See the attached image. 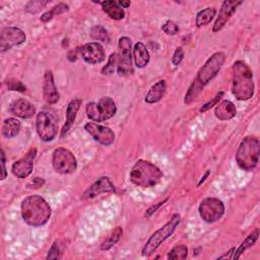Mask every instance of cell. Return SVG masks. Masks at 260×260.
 I'll return each instance as SVG.
<instances>
[{"mask_svg": "<svg viewBox=\"0 0 260 260\" xmlns=\"http://www.w3.org/2000/svg\"><path fill=\"white\" fill-rule=\"evenodd\" d=\"M241 4H242V1H231V0L224 1L219 9L218 16L212 27V31L213 32L219 31L226 24V22L230 20L232 15L235 13L238 6Z\"/></svg>", "mask_w": 260, "mask_h": 260, "instance_id": "2e32d148", "label": "cell"}, {"mask_svg": "<svg viewBox=\"0 0 260 260\" xmlns=\"http://www.w3.org/2000/svg\"><path fill=\"white\" fill-rule=\"evenodd\" d=\"M80 55L84 62L91 65L102 63L106 59V52L98 42H90L83 45L80 48Z\"/></svg>", "mask_w": 260, "mask_h": 260, "instance_id": "9a60e30c", "label": "cell"}, {"mask_svg": "<svg viewBox=\"0 0 260 260\" xmlns=\"http://www.w3.org/2000/svg\"><path fill=\"white\" fill-rule=\"evenodd\" d=\"M235 250H236V248H232V249H231V250H229L224 255H222V256L218 257V259H223V258H233V255H232V254H234Z\"/></svg>", "mask_w": 260, "mask_h": 260, "instance_id": "7bdbcfd3", "label": "cell"}, {"mask_svg": "<svg viewBox=\"0 0 260 260\" xmlns=\"http://www.w3.org/2000/svg\"><path fill=\"white\" fill-rule=\"evenodd\" d=\"M225 60V55L222 52L213 53L205 62V64L199 69L194 81L198 83L202 88L213 79L219 70L221 69Z\"/></svg>", "mask_w": 260, "mask_h": 260, "instance_id": "52a82bcc", "label": "cell"}, {"mask_svg": "<svg viewBox=\"0 0 260 260\" xmlns=\"http://www.w3.org/2000/svg\"><path fill=\"white\" fill-rule=\"evenodd\" d=\"M89 35H90V38L95 41H100V42H104V43H108L110 41V36H109L108 30L102 25H94L90 29Z\"/></svg>", "mask_w": 260, "mask_h": 260, "instance_id": "f546056e", "label": "cell"}, {"mask_svg": "<svg viewBox=\"0 0 260 260\" xmlns=\"http://www.w3.org/2000/svg\"><path fill=\"white\" fill-rule=\"evenodd\" d=\"M188 256V248L186 245H178L171 249L167 258L171 260H184Z\"/></svg>", "mask_w": 260, "mask_h": 260, "instance_id": "f1b7e54d", "label": "cell"}, {"mask_svg": "<svg viewBox=\"0 0 260 260\" xmlns=\"http://www.w3.org/2000/svg\"><path fill=\"white\" fill-rule=\"evenodd\" d=\"M118 47L121 51L117 71L120 75H128L133 72L132 65V41L128 37H121L118 41Z\"/></svg>", "mask_w": 260, "mask_h": 260, "instance_id": "8fae6325", "label": "cell"}, {"mask_svg": "<svg viewBox=\"0 0 260 260\" xmlns=\"http://www.w3.org/2000/svg\"><path fill=\"white\" fill-rule=\"evenodd\" d=\"M183 58H184V51H183L182 47H178V48L176 49V51H175L173 57H172V63H173V65H174V66H178V65L182 62Z\"/></svg>", "mask_w": 260, "mask_h": 260, "instance_id": "8d00e7d4", "label": "cell"}, {"mask_svg": "<svg viewBox=\"0 0 260 260\" xmlns=\"http://www.w3.org/2000/svg\"><path fill=\"white\" fill-rule=\"evenodd\" d=\"M259 236V229H255L244 241L243 243L240 245V247L235 250L234 255H233V259H239L241 257V255L249 248H251L257 241Z\"/></svg>", "mask_w": 260, "mask_h": 260, "instance_id": "484cf974", "label": "cell"}, {"mask_svg": "<svg viewBox=\"0 0 260 260\" xmlns=\"http://www.w3.org/2000/svg\"><path fill=\"white\" fill-rule=\"evenodd\" d=\"M180 221H181V216L178 213L173 214L172 218L166 224H164L160 229H158L149 237V239L147 240V242L142 248L141 255L144 257H149L150 255H152L155 252V250L168 238H170L173 235V233L179 225Z\"/></svg>", "mask_w": 260, "mask_h": 260, "instance_id": "5b68a950", "label": "cell"}, {"mask_svg": "<svg viewBox=\"0 0 260 260\" xmlns=\"http://www.w3.org/2000/svg\"><path fill=\"white\" fill-rule=\"evenodd\" d=\"M122 235H123V230H122V228L117 226V228L112 232V234L101 244V250H102V251H108V250H110L112 247H114V246L119 242V240L121 239Z\"/></svg>", "mask_w": 260, "mask_h": 260, "instance_id": "83f0119b", "label": "cell"}, {"mask_svg": "<svg viewBox=\"0 0 260 260\" xmlns=\"http://www.w3.org/2000/svg\"><path fill=\"white\" fill-rule=\"evenodd\" d=\"M254 89L252 70L244 61H236L233 65V94L239 101H247L254 95Z\"/></svg>", "mask_w": 260, "mask_h": 260, "instance_id": "7a4b0ae2", "label": "cell"}, {"mask_svg": "<svg viewBox=\"0 0 260 260\" xmlns=\"http://www.w3.org/2000/svg\"><path fill=\"white\" fill-rule=\"evenodd\" d=\"M44 184H45V180H44L43 178L37 177V178L32 179V181H30L29 183H27L26 187L29 188V189H38V188L42 187Z\"/></svg>", "mask_w": 260, "mask_h": 260, "instance_id": "ab89813d", "label": "cell"}, {"mask_svg": "<svg viewBox=\"0 0 260 260\" xmlns=\"http://www.w3.org/2000/svg\"><path fill=\"white\" fill-rule=\"evenodd\" d=\"M43 98H44L45 102L49 105L56 104L60 99V94L55 85L54 76H53V73L51 70H47L44 74Z\"/></svg>", "mask_w": 260, "mask_h": 260, "instance_id": "ac0fdd59", "label": "cell"}, {"mask_svg": "<svg viewBox=\"0 0 260 260\" xmlns=\"http://www.w3.org/2000/svg\"><path fill=\"white\" fill-rule=\"evenodd\" d=\"M81 103H82L81 100L74 99V100L70 101V103L68 104L67 109H66L65 123H64V125L62 127V130H61V137L62 138L68 134V132L70 131L71 127L73 126L74 121L76 119L77 112H78V110H79V108L81 106Z\"/></svg>", "mask_w": 260, "mask_h": 260, "instance_id": "ffe728a7", "label": "cell"}, {"mask_svg": "<svg viewBox=\"0 0 260 260\" xmlns=\"http://www.w3.org/2000/svg\"><path fill=\"white\" fill-rule=\"evenodd\" d=\"M166 89H167L166 80H164V79L158 80L147 91L145 99H144L145 102L147 104H155V103L159 102L162 99V96L165 95Z\"/></svg>", "mask_w": 260, "mask_h": 260, "instance_id": "603a6c76", "label": "cell"}, {"mask_svg": "<svg viewBox=\"0 0 260 260\" xmlns=\"http://www.w3.org/2000/svg\"><path fill=\"white\" fill-rule=\"evenodd\" d=\"M53 17H54V16H53L52 12H51V11H47V12H45V13L42 14V16L40 17V19H41V21H43V22H48V21L51 20Z\"/></svg>", "mask_w": 260, "mask_h": 260, "instance_id": "b9f144b4", "label": "cell"}, {"mask_svg": "<svg viewBox=\"0 0 260 260\" xmlns=\"http://www.w3.org/2000/svg\"><path fill=\"white\" fill-rule=\"evenodd\" d=\"M24 31L15 26L4 27L0 32V51L5 52L12 47L19 46L25 42Z\"/></svg>", "mask_w": 260, "mask_h": 260, "instance_id": "7c38bea8", "label": "cell"}, {"mask_svg": "<svg viewBox=\"0 0 260 260\" xmlns=\"http://www.w3.org/2000/svg\"><path fill=\"white\" fill-rule=\"evenodd\" d=\"M200 217L206 222H214L220 219L224 213V204L214 197L204 198L198 207Z\"/></svg>", "mask_w": 260, "mask_h": 260, "instance_id": "30bf717a", "label": "cell"}, {"mask_svg": "<svg viewBox=\"0 0 260 260\" xmlns=\"http://www.w3.org/2000/svg\"><path fill=\"white\" fill-rule=\"evenodd\" d=\"M209 174H210V171H209V170H207V171L204 173V175L202 176L201 180L199 181V183H198V186H200V185H201V184H202V183H203V182L206 180V178L209 176Z\"/></svg>", "mask_w": 260, "mask_h": 260, "instance_id": "ee69618b", "label": "cell"}, {"mask_svg": "<svg viewBox=\"0 0 260 260\" xmlns=\"http://www.w3.org/2000/svg\"><path fill=\"white\" fill-rule=\"evenodd\" d=\"M87 117L93 122H103L111 119L117 112V107L114 100L110 96L100 99L98 103L90 102L85 107Z\"/></svg>", "mask_w": 260, "mask_h": 260, "instance_id": "8992f818", "label": "cell"}, {"mask_svg": "<svg viewBox=\"0 0 260 260\" xmlns=\"http://www.w3.org/2000/svg\"><path fill=\"white\" fill-rule=\"evenodd\" d=\"M161 171L152 162L139 159L130 171V181L141 188H150L157 185L162 179Z\"/></svg>", "mask_w": 260, "mask_h": 260, "instance_id": "3957f363", "label": "cell"}, {"mask_svg": "<svg viewBox=\"0 0 260 260\" xmlns=\"http://www.w3.org/2000/svg\"><path fill=\"white\" fill-rule=\"evenodd\" d=\"M215 9L213 7H207L205 9L200 10L196 14L195 18V24L197 27H201L204 25H207L215 16Z\"/></svg>", "mask_w": 260, "mask_h": 260, "instance_id": "4316f807", "label": "cell"}, {"mask_svg": "<svg viewBox=\"0 0 260 260\" xmlns=\"http://www.w3.org/2000/svg\"><path fill=\"white\" fill-rule=\"evenodd\" d=\"M132 54H133V60L136 67L143 68L148 64L150 55L143 43L141 42L136 43L132 49Z\"/></svg>", "mask_w": 260, "mask_h": 260, "instance_id": "7402d4cb", "label": "cell"}, {"mask_svg": "<svg viewBox=\"0 0 260 260\" xmlns=\"http://www.w3.org/2000/svg\"><path fill=\"white\" fill-rule=\"evenodd\" d=\"M21 128V123L15 118H7L2 123V135L5 138L15 137Z\"/></svg>", "mask_w": 260, "mask_h": 260, "instance_id": "d4e9b609", "label": "cell"}, {"mask_svg": "<svg viewBox=\"0 0 260 260\" xmlns=\"http://www.w3.org/2000/svg\"><path fill=\"white\" fill-rule=\"evenodd\" d=\"M21 216L30 226H42L51 217V207L48 202L40 195H30L21 202Z\"/></svg>", "mask_w": 260, "mask_h": 260, "instance_id": "6da1fadb", "label": "cell"}, {"mask_svg": "<svg viewBox=\"0 0 260 260\" xmlns=\"http://www.w3.org/2000/svg\"><path fill=\"white\" fill-rule=\"evenodd\" d=\"M52 165L54 170L62 175L71 174L77 169L75 156L69 149L65 147H58L53 151Z\"/></svg>", "mask_w": 260, "mask_h": 260, "instance_id": "9c48e42d", "label": "cell"}, {"mask_svg": "<svg viewBox=\"0 0 260 260\" xmlns=\"http://www.w3.org/2000/svg\"><path fill=\"white\" fill-rule=\"evenodd\" d=\"M68 10H69V6L67 4H65V3H58L50 11L52 12L53 16H56V15L62 14L64 12H67Z\"/></svg>", "mask_w": 260, "mask_h": 260, "instance_id": "74e56055", "label": "cell"}, {"mask_svg": "<svg viewBox=\"0 0 260 260\" xmlns=\"http://www.w3.org/2000/svg\"><path fill=\"white\" fill-rule=\"evenodd\" d=\"M101 5L104 12H106L109 15V17L112 19L120 20L125 17V11L117 1H113V0L103 1L101 2Z\"/></svg>", "mask_w": 260, "mask_h": 260, "instance_id": "cb8c5ba5", "label": "cell"}, {"mask_svg": "<svg viewBox=\"0 0 260 260\" xmlns=\"http://www.w3.org/2000/svg\"><path fill=\"white\" fill-rule=\"evenodd\" d=\"M36 155H37V149L36 148L29 149L24 156H22L12 165L11 167L12 174L18 179L27 178L32 172L34 160Z\"/></svg>", "mask_w": 260, "mask_h": 260, "instance_id": "5bb4252c", "label": "cell"}, {"mask_svg": "<svg viewBox=\"0 0 260 260\" xmlns=\"http://www.w3.org/2000/svg\"><path fill=\"white\" fill-rule=\"evenodd\" d=\"M119 3V5L124 9V8H127V7H129L130 6V1H119L118 2Z\"/></svg>", "mask_w": 260, "mask_h": 260, "instance_id": "f6af8a7d", "label": "cell"}, {"mask_svg": "<svg viewBox=\"0 0 260 260\" xmlns=\"http://www.w3.org/2000/svg\"><path fill=\"white\" fill-rule=\"evenodd\" d=\"M223 93H224V91H222V90H220L219 92H217L216 93V95L212 99V100H210L209 102H207V103H205L202 107H201V109H200V112L201 113H203V112H206V111H208L209 109H211L213 106H216L217 105V103L219 102V100L222 98V95H223Z\"/></svg>", "mask_w": 260, "mask_h": 260, "instance_id": "e575fe53", "label": "cell"}, {"mask_svg": "<svg viewBox=\"0 0 260 260\" xmlns=\"http://www.w3.org/2000/svg\"><path fill=\"white\" fill-rule=\"evenodd\" d=\"M7 176L6 168H5V153L4 150L1 149V180H4Z\"/></svg>", "mask_w": 260, "mask_h": 260, "instance_id": "60d3db41", "label": "cell"}, {"mask_svg": "<svg viewBox=\"0 0 260 260\" xmlns=\"http://www.w3.org/2000/svg\"><path fill=\"white\" fill-rule=\"evenodd\" d=\"M36 128L43 141H52L58 133V118L53 113L43 110L37 114Z\"/></svg>", "mask_w": 260, "mask_h": 260, "instance_id": "ba28073f", "label": "cell"}, {"mask_svg": "<svg viewBox=\"0 0 260 260\" xmlns=\"http://www.w3.org/2000/svg\"><path fill=\"white\" fill-rule=\"evenodd\" d=\"M49 2L48 1H40V0H37V1H29L26 3L25 5V11L28 12V13H37L39 12L40 10H42Z\"/></svg>", "mask_w": 260, "mask_h": 260, "instance_id": "1f68e13d", "label": "cell"}, {"mask_svg": "<svg viewBox=\"0 0 260 260\" xmlns=\"http://www.w3.org/2000/svg\"><path fill=\"white\" fill-rule=\"evenodd\" d=\"M7 83V88L8 90H16V91H25L26 90V86L19 80L17 79H13V78H9L6 81Z\"/></svg>", "mask_w": 260, "mask_h": 260, "instance_id": "d6a6232c", "label": "cell"}, {"mask_svg": "<svg viewBox=\"0 0 260 260\" xmlns=\"http://www.w3.org/2000/svg\"><path fill=\"white\" fill-rule=\"evenodd\" d=\"M8 111L13 116H16L21 119H28L36 115L35 106L24 99H18L13 101L9 105Z\"/></svg>", "mask_w": 260, "mask_h": 260, "instance_id": "d6986e66", "label": "cell"}, {"mask_svg": "<svg viewBox=\"0 0 260 260\" xmlns=\"http://www.w3.org/2000/svg\"><path fill=\"white\" fill-rule=\"evenodd\" d=\"M85 131L100 144L109 146L115 141V133L107 126L100 125L94 122H88L84 125Z\"/></svg>", "mask_w": 260, "mask_h": 260, "instance_id": "4fadbf2b", "label": "cell"}, {"mask_svg": "<svg viewBox=\"0 0 260 260\" xmlns=\"http://www.w3.org/2000/svg\"><path fill=\"white\" fill-rule=\"evenodd\" d=\"M168 199L169 198H165L164 200H161V201H159V202H157V203H155V204H153V205H151L146 211H145V214H144V216L145 217H149V216H151L161 205H164L167 201H168Z\"/></svg>", "mask_w": 260, "mask_h": 260, "instance_id": "f35d334b", "label": "cell"}, {"mask_svg": "<svg viewBox=\"0 0 260 260\" xmlns=\"http://www.w3.org/2000/svg\"><path fill=\"white\" fill-rule=\"evenodd\" d=\"M60 258H61V252H60L59 245L57 242H54L48 252L47 259H60Z\"/></svg>", "mask_w": 260, "mask_h": 260, "instance_id": "d590c367", "label": "cell"}, {"mask_svg": "<svg viewBox=\"0 0 260 260\" xmlns=\"http://www.w3.org/2000/svg\"><path fill=\"white\" fill-rule=\"evenodd\" d=\"M115 191V186L109 177L99 178L82 195V199H90L100 194Z\"/></svg>", "mask_w": 260, "mask_h": 260, "instance_id": "e0dca14e", "label": "cell"}, {"mask_svg": "<svg viewBox=\"0 0 260 260\" xmlns=\"http://www.w3.org/2000/svg\"><path fill=\"white\" fill-rule=\"evenodd\" d=\"M260 154V142L256 136L245 137L237 150L236 161L238 166L246 171L252 172L258 165Z\"/></svg>", "mask_w": 260, "mask_h": 260, "instance_id": "277c9868", "label": "cell"}, {"mask_svg": "<svg viewBox=\"0 0 260 260\" xmlns=\"http://www.w3.org/2000/svg\"><path fill=\"white\" fill-rule=\"evenodd\" d=\"M161 29L165 34L169 36H174L179 32V26L172 20L165 21V23L161 25Z\"/></svg>", "mask_w": 260, "mask_h": 260, "instance_id": "836d02e7", "label": "cell"}, {"mask_svg": "<svg viewBox=\"0 0 260 260\" xmlns=\"http://www.w3.org/2000/svg\"><path fill=\"white\" fill-rule=\"evenodd\" d=\"M237 114V109L231 101L224 100L221 103L216 105V108L214 110V115L217 119L221 121H228L233 119Z\"/></svg>", "mask_w": 260, "mask_h": 260, "instance_id": "44dd1931", "label": "cell"}, {"mask_svg": "<svg viewBox=\"0 0 260 260\" xmlns=\"http://www.w3.org/2000/svg\"><path fill=\"white\" fill-rule=\"evenodd\" d=\"M119 63V55L117 53H112L108 59V63L102 68L103 75H111L113 74L117 68Z\"/></svg>", "mask_w": 260, "mask_h": 260, "instance_id": "4dcf8cb0", "label": "cell"}]
</instances>
